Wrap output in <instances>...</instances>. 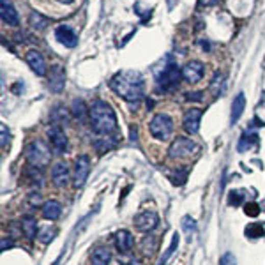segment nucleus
Segmentation results:
<instances>
[{
    "label": "nucleus",
    "mask_w": 265,
    "mask_h": 265,
    "mask_svg": "<svg viewBox=\"0 0 265 265\" xmlns=\"http://www.w3.org/2000/svg\"><path fill=\"white\" fill-rule=\"evenodd\" d=\"M112 90L129 103H138L143 97V76L138 71H120L110 82Z\"/></svg>",
    "instance_id": "1"
},
{
    "label": "nucleus",
    "mask_w": 265,
    "mask_h": 265,
    "mask_svg": "<svg viewBox=\"0 0 265 265\" xmlns=\"http://www.w3.org/2000/svg\"><path fill=\"white\" fill-rule=\"evenodd\" d=\"M90 126L101 136H110L117 131V117L112 106L104 101H96L90 106Z\"/></svg>",
    "instance_id": "2"
},
{
    "label": "nucleus",
    "mask_w": 265,
    "mask_h": 265,
    "mask_svg": "<svg viewBox=\"0 0 265 265\" xmlns=\"http://www.w3.org/2000/svg\"><path fill=\"white\" fill-rule=\"evenodd\" d=\"M25 159L29 165L37 166V168H44L50 165L51 152L50 147L43 140H32L29 145L25 147Z\"/></svg>",
    "instance_id": "3"
},
{
    "label": "nucleus",
    "mask_w": 265,
    "mask_h": 265,
    "mask_svg": "<svg viewBox=\"0 0 265 265\" xmlns=\"http://www.w3.org/2000/svg\"><path fill=\"white\" fill-rule=\"evenodd\" d=\"M149 131L156 140L166 142L173 132V120L166 113H156L149 122Z\"/></svg>",
    "instance_id": "4"
},
{
    "label": "nucleus",
    "mask_w": 265,
    "mask_h": 265,
    "mask_svg": "<svg viewBox=\"0 0 265 265\" xmlns=\"http://www.w3.org/2000/svg\"><path fill=\"white\" fill-rule=\"evenodd\" d=\"M196 152H200V147L191 138H177L170 147V157L175 161H186L191 159Z\"/></svg>",
    "instance_id": "5"
},
{
    "label": "nucleus",
    "mask_w": 265,
    "mask_h": 265,
    "mask_svg": "<svg viewBox=\"0 0 265 265\" xmlns=\"http://www.w3.org/2000/svg\"><path fill=\"white\" fill-rule=\"evenodd\" d=\"M182 76V71L179 69V66L175 64H170L163 69V73L157 76V83L163 90H172L179 85V80Z\"/></svg>",
    "instance_id": "6"
},
{
    "label": "nucleus",
    "mask_w": 265,
    "mask_h": 265,
    "mask_svg": "<svg viewBox=\"0 0 265 265\" xmlns=\"http://www.w3.org/2000/svg\"><path fill=\"white\" fill-rule=\"evenodd\" d=\"M90 173V159L89 156H78L76 161H74V173H73V184L74 188H83V184L87 182Z\"/></svg>",
    "instance_id": "7"
},
{
    "label": "nucleus",
    "mask_w": 265,
    "mask_h": 265,
    "mask_svg": "<svg viewBox=\"0 0 265 265\" xmlns=\"http://www.w3.org/2000/svg\"><path fill=\"white\" fill-rule=\"evenodd\" d=\"M159 223V216L154 210H142L135 216V226L138 232H152Z\"/></svg>",
    "instance_id": "8"
},
{
    "label": "nucleus",
    "mask_w": 265,
    "mask_h": 265,
    "mask_svg": "<svg viewBox=\"0 0 265 265\" xmlns=\"http://www.w3.org/2000/svg\"><path fill=\"white\" fill-rule=\"evenodd\" d=\"M48 140H50V145L55 154H64L67 149V136L60 126H53L48 129Z\"/></svg>",
    "instance_id": "9"
},
{
    "label": "nucleus",
    "mask_w": 265,
    "mask_h": 265,
    "mask_svg": "<svg viewBox=\"0 0 265 265\" xmlns=\"http://www.w3.org/2000/svg\"><path fill=\"white\" fill-rule=\"evenodd\" d=\"M69 166H67L66 161H59L51 166V180L57 188H66L69 184Z\"/></svg>",
    "instance_id": "10"
},
{
    "label": "nucleus",
    "mask_w": 265,
    "mask_h": 265,
    "mask_svg": "<svg viewBox=\"0 0 265 265\" xmlns=\"http://www.w3.org/2000/svg\"><path fill=\"white\" fill-rule=\"evenodd\" d=\"M203 73H205V67L200 60H191L182 67V78L188 83H198L203 78Z\"/></svg>",
    "instance_id": "11"
},
{
    "label": "nucleus",
    "mask_w": 265,
    "mask_h": 265,
    "mask_svg": "<svg viewBox=\"0 0 265 265\" xmlns=\"http://www.w3.org/2000/svg\"><path fill=\"white\" fill-rule=\"evenodd\" d=\"M66 85V73H64L62 66H53L50 69V76H48V87L53 94H59L64 90Z\"/></svg>",
    "instance_id": "12"
},
{
    "label": "nucleus",
    "mask_w": 265,
    "mask_h": 265,
    "mask_svg": "<svg viewBox=\"0 0 265 265\" xmlns=\"http://www.w3.org/2000/svg\"><path fill=\"white\" fill-rule=\"evenodd\" d=\"M55 37H57V41H59L60 44H64V46H67V48H74V46L78 44V36H76V32H74V30L71 29L69 25H60V26H57Z\"/></svg>",
    "instance_id": "13"
},
{
    "label": "nucleus",
    "mask_w": 265,
    "mask_h": 265,
    "mask_svg": "<svg viewBox=\"0 0 265 265\" xmlns=\"http://www.w3.org/2000/svg\"><path fill=\"white\" fill-rule=\"evenodd\" d=\"M202 115H203V112L202 110H198V108H191V110H188V112L184 113L182 124H184V129L188 131L189 135H196V132H198Z\"/></svg>",
    "instance_id": "14"
},
{
    "label": "nucleus",
    "mask_w": 265,
    "mask_h": 265,
    "mask_svg": "<svg viewBox=\"0 0 265 265\" xmlns=\"http://www.w3.org/2000/svg\"><path fill=\"white\" fill-rule=\"evenodd\" d=\"M26 64L30 66V69L34 71V73L37 74V76H44L46 74V62H44L43 55H41L37 50H30L29 53H26Z\"/></svg>",
    "instance_id": "15"
},
{
    "label": "nucleus",
    "mask_w": 265,
    "mask_h": 265,
    "mask_svg": "<svg viewBox=\"0 0 265 265\" xmlns=\"http://www.w3.org/2000/svg\"><path fill=\"white\" fill-rule=\"evenodd\" d=\"M0 16H2V21L7 25L16 26L20 23V16H18V11L14 9V6L9 2V0H0Z\"/></svg>",
    "instance_id": "16"
},
{
    "label": "nucleus",
    "mask_w": 265,
    "mask_h": 265,
    "mask_svg": "<svg viewBox=\"0 0 265 265\" xmlns=\"http://www.w3.org/2000/svg\"><path fill=\"white\" fill-rule=\"evenodd\" d=\"M132 244H135V238H132L129 230H119L115 233V246L119 249V253H122V255L129 253L132 249Z\"/></svg>",
    "instance_id": "17"
},
{
    "label": "nucleus",
    "mask_w": 265,
    "mask_h": 265,
    "mask_svg": "<svg viewBox=\"0 0 265 265\" xmlns=\"http://www.w3.org/2000/svg\"><path fill=\"white\" fill-rule=\"evenodd\" d=\"M90 262H92V265H110V262H112V251L106 246H99L90 255Z\"/></svg>",
    "instance_id": "18"
},
{
    "label": "nucleus",
    "mask_w": 265,
    "mask_h": 265,
    "mask_svg": "<svg viewBox=\"0 0 265 265\" xmlns=\"http://www.w3.org/2000/svg\"><path fill=\"white\" fill-rule=\"evenodd\" d=\"M62 214V205H60L57 200H50V202H44L43 205V218L48 221H57Z\"/></svg>",
    "instance_id": "19"
},
{
    "label": "nucleus",
    "mask_w": 265,
    "mask_h": 265,
    "mask_svg": "<svg viewBox=\"0 0 265 265\" xmlns=\"http://www.w3.org/2000/svg\"><path fill=\"white\" fill-rule=\"evenodd\" d=\"M21 232L25 233L26 238H34L37 237V221L34 216H25V218H21Z\"/></svg>",
    "instance_id": "20"
},
{
    "label": "nucleus",
    "mask_w": 265,
    "mask_h": 265,
    "mask_svg": "<svg viewBox=\"0 0 265 265\" xmlns=\"http://www.w3.org/2000/svg\"><path fill=\"white\" fill-rule=\"evenodd\" d=\"M115 145H117V140L113 138V136H99V138L94 142V149L99 154L108 152V150H112Z\"/></svg>",
    "instance_id": "21"
},
{
    "label": "nucleus",
    "mask_w": 265,
    "mask_h": 265,
    "mask_svg": "<svg viewBox=\"0 0 265 265\" xmlns=\"http://www.w3.org/2000/svg\"><path fill=\"white\" fill-rule=\"evenodd\" d=\"M244 106H246V97L244 94H237V97L233 99L232 104V124H235L238 119H241L242 112H244Z\"/></svg>",
    "instance_id": "22"
},
{
    "label": "nucleus",
    "mask_w": 265,
    "mask_h": 265,
    "mask_svg": "<svg viewBox=\"0 0 265 265\" xmlns=\"http://www.w3.org/2000/svg\"><path fill=\"white\" fill-rule=\"evenodd\" d=\"M87 113H90V110H87V104L83 99H74L73 104H71V115L78 120H83L85 119Z\"/></svg>",
    "instance_id": "23"
},
{
    "label": "nucleus",
    "mask_w": 265,
    "mask_h": 265,
    "mask_svg": "<svg viewBox=\"0 0 265 265\" xmlns=\"http://www.w3.org/2000/svg\"><path fill=\"white\" fill-rule=\"evenodd\" d=\"M55 235H57V230L53 228V226L51 228L50 226H43V228L37 232V238H39L41 244H50Z\"/></svg>",
    "instance_id": "24"
},
{
    "label": "nucleus",
    "mask_w": 265,
    "mask_h": 265,
    "mask_svg": "<svg viewBox=\"0 0 265 265\" xmlns=\"http://www.w3.org/2000/svg\"><path fill=\"white\" fill-rule=\"evenodd\" d=\"M29 21H30V25H32V29H36V30H43V29H46V25H48V18H44L43 14L36 13V11L30 14Z\"/></svg>",
    "instance_id": "25"
},
{
    "label": "nucleus",
    "mask_w": 265,
    "mask_h": 265,
    "mask_svg": "<svg viewBox=\"0 0 265 265\" xmlns=\"http://www.w3.org/2000/svg\"><path fill=\"white\" fill-rule=\"evenodd\" d=\"M244 233H246V237H249V238H260V237H263L265 230L262 225H258V223H251V225L246 226Z\"/></svg>",
    "instance_id": "26"
},
{
    "label": "nucleus",
    "mask_w": 265,
    "mask_h": 265,
    "mask_svg": "<svg viewBox=\"0 0 265 265\" xmlns=\"http://www.w3.org/2000/svg\"><path fill=\"white\" fill-rule=\"evenodd\" d=\"M253 143H256V135H244L238 143V150H246V149H251Z\"/></svg>",
    "instance_id": "27"
},
{
    "label": "nucleus",
    "mask_w": 265,
    "mask_h": 265,
    "mask_svg": "<svg viewBox=\"0 0 265 265\" xmlns=\"http://www.w3.org/2000/svg\"><path fill=\"white\" fill-rule=\"evenodd\" d=\"M244 214H246V216H249V218H256V216L260 214V207H258V203H255V202L246 203V205H244Z\"/></svg>",
    "instance_id": "28"
},
{
    "label": "nucleus",
    "mask_w": 265,
    "mask_h": 265,
    "mask_svg": "<svg viewBox=\"0 0 265 265\" xmlns=\"http://www.w3.org/2000/svg\"><path fill=\"white\" fill-rule=\"evenodd\" d=\"M242 200H244V195H242L241 191H232V193H230V196H228V203H230V205H233V207L241 205Z\"/></svg>",
    "instance_id": "29"
},
{
    "label": "nucleus",
    "mask_w": 265,
    "mask_h": 265,
    "mask_svg": "<svg viewBox=\"0 0 265 265\" xmlns=\"http://www.w3.org/2000/svg\"><path fill=\"white\" fill-rule=\"evenodd\" d=\"M29 203H30V205H32V207H43L44 205V203H43V198H41V195H39V193H30V195H29Z\"/></svg>",
    "instance_id": "30"
},
{
    "label": "nucleus",
    "mask_w": 265,
    "mask_h": 265,
    "mask_svg": "<svg viewBox=\"0 0 265 265\" xmlns=\"http://www.w3.org/2000/svg\"><path fill=\"white\" fill-rule=\"evenodd\" d=\"M219 265H237V260L232 253H225V255L219 258Z\"/></svg>",
    "instance_id": "31"
},
{
    "label": "nucleus",
    "mask_w": 265,
    "mask_h": 265,
    "mask_svg": "<svg viewBox=\"0 0 265 265\" xmlns=\"http://www.w3.org/2000/svg\"><path fill=\"white\" fill-rule=\"evenodd\" d=\"M223 85V74H216L214 80H212V85H210V89H212V92H214V96H219V90H218V87H221Z\"/></svg>",
    "instance_id": "32"
},
{
    "label": "nucleus",
    "mask_w": 265,
    "mask_h": 265,
    "mask_svg": "<svg viewBox=\"0 0 265 265\" xmlns=\"http://www.w3.org/2000/svg\"><path fill=\"white\" fill-rule=\"evenodd\" d=\"M13 248V241H11L9 237H2V242H0V249L2 251H6V249Z\"/></svg>",
    "instance_id": "33"
},
{
    "label": "nucleus",
    "mask_w": 265,
    "mask_h": 265,
    "mask_svg": "<svg viewBox=\"0 0 265 265\" xmlns=\"http://www.w3.org/2000/svg\"><path fill=\"white\" fill-rule=\"evenodd\" d=\"M0 129H2V147H6V143L9 142V131L6 129V126H0Z\"/></svg>",
    "instance_id": "34"
},
{
    "label": "nucleus",
    "mask_w": 265,
    "mask_h": 265,
    "mask_svg": "<svg viewBox=\"0 0 265 265\" xmlns=\"http://www.w3.org/2000/svg\"><path fill=\"white\" fill-rule=\"evenodd\" d=\"M188 96V99H193V101H202V94L200 92H189V94H186Z\"/></svg>",
    "instance_id": "35"
},
{
    "label": "nucleus",
    "mask_w": 265,
    "mask_h": 265,
    "mask_svg": "<svg viewBox=\"0 0 265 265\" xmlns=\"http://www.w3.org/2000/svg\"><path fill=\"white\" fill-rule=\"evenodd\" d=\"M202 4H205V6H212V4H216L218 0H200Z\"/></svg>",
    "instance_id": "36"
},
{
    "label": "nucleus",
    "mask_w": 265,
    "mask_h": 265,
    "mask_svg": "<svg viewBox=\"0 0 265 265\" xmlns=\"http://www.w3.org/2000/svg\"><path fill=\"white\" fill-rule=\"evenodd\" d=\"M57 2L64 4V6H67V4H73V2H74V0H57Z\"/></svg>",
    "instance_id": "37"
},
{
    "label": "nucleus",
    "mask_w": 265,
    "mask_h": 265,
    "mask_svg": "<svg viewBox=\"0 0 265 265\" xmlns=\"http://www.w3.org/2000/svg\"><path fill=\"white\" fill-rule=\"evenodd\" d=\"M129 265H143L142 262H136V260H135V262H131Z\"/></svg>",
    "instance_id": "38"
}]
</instances>
